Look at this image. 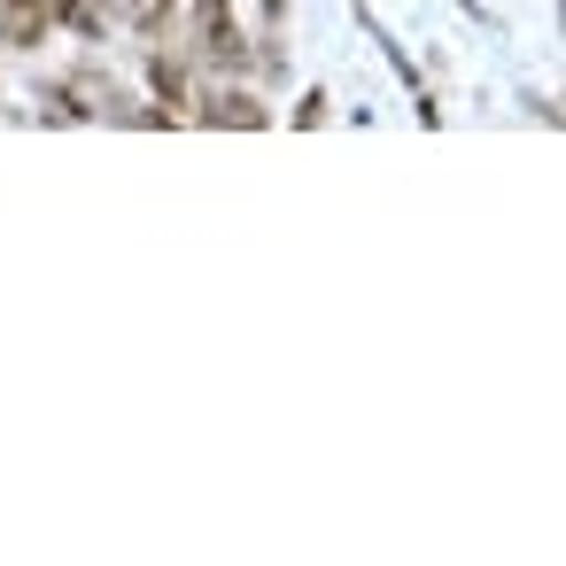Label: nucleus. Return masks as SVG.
I'll list each match as a JSON object with an SVG mask.
<instances>
[{"label":"nucleus","instance_id":"nucleus-1","mask_svg":"<svg viewBox=\"0 0 566 566\" xmlns=\"http://www.w3.org/2000/svg\"><path fill=\"white\" fill-rule=\"evenodd\" d=\"M195 48L218 71H249V40H241V24H233L226 0H195Z\"/></svg>","mask_w":566,"mask_h":566},{"label":"nucleus","instance_id":"nucleus-2","mask_svg":"<svg viewBox=\"0 0 566 566\" xmlns=\"http://www.w3.org/2000/svg\"><path fill=\"white\" fill-rule=\"evenodd\" d=\"M202 125H233V133H264L272 125V109L256 102V94H241V86H218V94H202V109H195Z\"/></svg>","mask_w":566,"mask_h":566},{"label":"nucleus","instance_id":"nucleus-3","mask_svg":"<svg viewBox=\"0 0 566 566\" xmlns=\"http://www.w3.org/2000/svg\"><path fill=\"white\" fill-rule=\"evenodd\" d=\"M48 32H55L48 0H0V48H40Z\"/></svg>","mask_w":566,"mask_h":566},{"label":"nucleus","instance_id":"nucleus-4","mask_svg":"<svg viewBox=\"0 0 566 566\" xmlns=\"http://www.w3.org/2000/svg\"><path fill=\"white\" fill-rule=\"evenodd\" d=\"M148 86H156L164 102H187V71H179V63H164V55L148 63Z\"/></svg>","mask_w":566,"mask_h":566},{"label":"nucleus","instance_id":"nucleus-5","mask_svg":"<svg viewBox=\"0 0 566 566\" xmlns=\"http://www.w3.org/2000/svg\"><path fill=\"white\" fill-rule=\"evenodd\" d=\"M164 17H171V0H133V24H140V32H156Z\"/></svg>","mask_w":566,"mask_h":566},{"label":"nucleus","instance_id":"nucleus-6","mask_svg":"<svg viewBox=\"0 0 566 566\" xmlns=\"http://www.w3.org/2000/svg\"><path fill=\"white\" fill-rule=\"evenodd\" d=\"M256 9H264V24H287V0H256Z\"/></svg>","mask_w":566,"mask_h":566}]
</instances>
